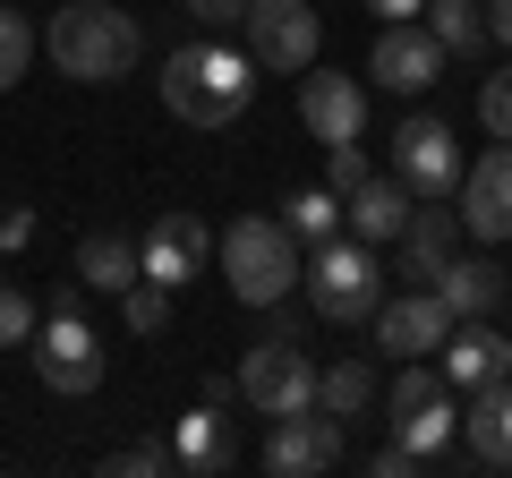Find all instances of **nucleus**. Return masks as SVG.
Listing matches in <instances>:
<instances>
[{
    "label": "nucleus",
    "instance_id": "nucleus-1",
    "mask_svg": "<svg viewBox=\"0 0 512 478\" xmlns=\"http://www.w3.org/2000/svg\"><path fill=\"white\" fill-rule=\"evenodd\" d=\"M256 94V60L239 52V43H180V52L163 60V111L171 120H188V129H231L239 111H248Z\"/></svg>",
    "mask_w": 512,
    "mask_h": 478
},
{
    "label": "nucleus",
    "instance_id": "nucleus-2",
    "mask_svg": "<svg viewBox=\"0 0 512 478\" xmlns=\"http://www.w3.org/2000/svg\"><path fill=\"white\" fill-rule=\"evenodd\" d=\"M43 52H52V69L77 77V86H111V77L137 69L146 35H137V18L111 9V0H69L52 18V35H43Z\"/></svg>",
    "mask_w": 512,
    "mask_h": 478
},
{
    "label": "nucleus",
    "instance_id": "nucleus-3",
    "mask_svg": "<svg viewBox=\"0 0 512 478\" xmlns=\"http://www.w3.org/2000/svg\"><path fill=\"white\" fill-rule=\"evenodd\" d=\"M214 257H222V282H231V299H248V308H274V299L299 291V239L282 214H239L231 231L214 239Z\"/></svg>",
    "mask_w": 512,
    "mask_h": 478
},
{
    "label": "nucleus",
    "instance_id": "nucleus-4",
    "mask_svg": "<svg viewBox=\"0 0 512 478\" xmlns=\"http://www.w3.org/2000/svg\"><path fill=\"white\" fill-rule=\"evenodd\" d=\"M299 282H308V308L325 316V325H367V316H376V299H384L376 248H367V239H342V231L308 248Z\"/></svg>",
    "mask_w": 512,
    "mask_h": 478
},
{
    "label": "nucleus",
    "instance_id": "nucleus-5",
    "mask_svg": "<svg viewBox=\"0 0 512 478\" xmlns=\"http://www.w3.org/2000/svg\"><path fill=\"white\" fill-rule=\"evenodd\" d=\"M384 410H393V436L419 444L427 461H436L444 444L461 436L453 385H444V368H427V359H402V368H393V393H384Z\"/></svg>",
    "mask_w": 512,
    "mask_h": 478
},
{
    "label": "nucleus",
    "instance_id": "nucleus-6",
    "mask_svg": "<svg viewBox=\"0 0 512 478\" xmlns=\"http://www.w3.org/2000/svg\"><path fill=\"white\" fill-rule=\"evenodd\" d=\"M248 60L274 77H299L316 69V52H325V18H316L308 0H248Z\"/></svg>",
    "mask_w": 512,
    "mask_h": 478
},
{
    "label": "nucleus",
    "instance_id": "nucleus-7",
    "mask_svg": "<svg viewBox=\"0 0 512 478\" xmlns=\"http://www.w3.org/2000/svg\"><path fill=\"white\" fill-rule=\"evenodd\" d=\"M26 350H35V376H43L52 393H69V402L103 385V333L86 325V308H52Z\"/></svg>",
    "mask_w": 512,
    "mask_h": 478
},
{
    "label": "nucleus",
    "instance_id": "nucleus-8",
    "mask_svg": "<svg viewBox=\"0 0 512 478\" xmlns=\"http://www.w3.org/2000/svg\"><path fill=\"white\" fill-rule=\"evenodd\" d=\"M239 402L256 419H291V410H316V368L299 342H256L239 359Z\"/></svg>",
    "mask_w": 512,
    "mask_h": 478
},
{
    "label": "nucleus",
    "instance_id": "nucleus-9",
    "mask_svg": "<svg viewBox=\"0 0 512 478\" xmlns=\"http://www.w3.org/2000/svg\"><path fill=\"white\" fill-rule=\"evenodd\" d=\"M393 171L410 180V197H453L461 188V146H453V129H444L436 111L393 120Z\"/></svg>",
    "mask_w": 512,
    "mask_h": 478
},
{
    "label": "nucleus",
    "instance_id": "nucleus-10",
    "mask_svg": "<svg viewBox=\"0 0 512 478\" xmlns=\"http://www.w3.org/2000/svg\"><path fill=\"white\" fill-rule=\"evenodd\" d=\"M265 470L274 478H316L342 461V419L333 410H291V419H274V436H265Z\"/></svg>",
    "mask_w": 512,
    "mask_h": 478
},
{
    "label": "nucleus",
    "instance_id": "nucleus-11",
    "mask_svg": "<svg viewBox=\"0 0 512 478\" xmlns=\"http://www.w3.org/2000/svg\"><path fill=\"white\" fill-rule=\"evenodd\" d=\"M436 368L453 393H478V385H512V342L487 325V316H453V333H444Z\"/></svg>",
    "mask_w": 512,
    "mask_h": 478
},
{
    "label": "nucleus",
    "instance_id": "nucleus-12",
    "mask_svg": "<svg viewBox=\"0 0 512 478\" xmlns=\"http://www.w3.org/2000/svg\"><path fill=\"white\" fill-rule=\"evenodd\" d=\"M299 120H308V137H325V146H359L367 86L342 77V69H299Z\"/></svg>",
    "mask_w": 512,
    "mask_h": 478
},
{
    "label": "nucleus",
    "instance_id": "nucleus-13",
    "mask_svg": "<svg viewBox=\"0 0 512 478\" xmlns=\"http://www.w3.org/2000/svg\"><path fill=\"white\" fill-rule=\"evenodd\" d=\"M376 350H393V359H427V350H444V333H453V308L436 299V282L427 291H402V299H376Z\"/></svg>",
    "mask_w": 512,
    "mask_h": 478
},
{
    "label": "nucleus",
    "instance_id": "nucleus-14",
    "mask_svg": "<svg viewBox=\"0 0 512 478\" xmlns=\"http://www.w3.org/2000/svg\"><path fill=\"white\" fill-rule=\"evenodd\" d=\"M367 77H376V86H393V94H427V86L444 77V43L427 35L419 18H402V26H376Z\"/></svg>",
    "mask_w": 512,
    "mask_h": 478
},
{
    "label": "nucleus",
    "instance_id": "nucleus-15",
    "mask_svg": "<svg viewBox=\"0 0 512 478\" xmlns=\"http://www.w3.org/2000/svg\"><path fill=\"white\" fill-rule=\"evenodd\" d=\"M461 231L470 239H512V137H495L461 171Z\"/></svg>",
    "mask_w": 512,
    "mask_h": 478
},
{
    "label": "nucleus",
    "instance_id": "nucleus-16",
    "mask_svg": "<svg viewBox=\"0 0 512 478\" xmlns=\"http://www.w3.org/2000/svg\"><path fill=\"white\" fill-rule=\"evenodd\" d=\"M205 257H214V231H205L197 214H154L146 239H137V265H146V282H163V291L197 282Z\"/></svg>",
    "mask_w": 512,
    "mask_h": 478
},
{
    "label": "nucleus",
    "instance_id": "nucleus-17",
    "mask_svg": "<svg viewBox=\"0 0 512 478\" xmlns=\"http://www.w3.org/2000/svg\"><path fill=\"white\" fill-rule=\"evenodd\" d=\"M410 214H419V197H410V180H402V171H376L367 188H350V197H342L350 239H367V248H393V239L410 231Z\"/></svg>",
    "mask_w": 512,
    "mask_h": 478
},
{
    "label": "nucleus",
    "instance_id": "nucleus-18",
    "mask_svg": "<svg viewBox=\"0 0 512 478\" xmlns=\"http://www.w3.org/2000/svg\"><path fill=\"white\" fill-rule=\"evenodd\" d=\"M393 248H402L410 282H436L444 265L461 257V214H444V197H419V214H410V231L393 239Z\"/></svg>",
    "mask_w": 512,
    "mask_h": 478
},
{
    "label": "nucleus",
    "instance_id": "nucleus-19",
    "mask_svg": "<svg viewBox=\"0 0 512 478\" xmlns=\"http://www.w3.org/2000/svg\"><path fill=\"white\" fill-rule=\"evenodd\" d=\"M171 461H180L188 478H222V470H239V436H231V419H222L214 402H197L180 427H171Z\"/></svg>",
    "mask_w": 512,
    "mask_h": 478
},
{
    "label": "nucleus",
    "instance_id": "nucleus-20",
    "mask_svg": "<svg viewBox=\"0 0 512 478\" xmlns=\"http://www.w3.org/2000/svg\"><path fill=\"white\" fill-rule=\"evenodd\" d=\"M461 444H470V470H512V385H478L470 393Z\"/></svg>",
    "mask_w": 512,
    "mask_h": 478
},
{
    "label": "nucleus",
    "instance_id": "nucleus-21",
    "mask_svg": "<svg viewBox=\"0 0 512 478\" xmlns=\"http://www.w3.org/2000/svg\"><path fill=\"white\" fill-rule=\"evenodd\" d=\"M436 299H444L453 316H495V308L512 299V274H504L495 257H453V265L436 274Z\"/></svg>",
    "mask_w": 512,
    "mask_h": 478
},
{
    "label": "nucleus",
    "instance_id": "nucleus-22",
    "mask_svg": "<svg viewBox=\"0 0 512 478\" xmlns=\"http://www.w3.org/2000/svg\"><path fill=\"white\" fill-rule=\"evenodd\" d=\"M137 274H146V265H137V239H128V231H86V239H77V282H86V291L120 299Z\"/></svg>",
    "mask_w": 512,
    "mask_h": 478
},
{
    "label": "nucleus",
    "instance_id": "nucleus-23",
    "mask_svg": "<svg viewBox=\"0 0 512 478\" xmlns=\"http://www.w3.org/2000/svg\"><path fill=\"white\" fill-rule=\"evenodd\" d=\"M384 393V376L367 368V359H333L325 376H316V410H333V419H367Z\"/></svg>",
    "mask_w": 512,
    "mask_h": 478
},
{
    "label": "nucleus",
    "instance_id": "nucleus-24",
    "mask_svg": "<svg viewBox=\"0 0 512 478\" xmlns=\"http://www.w3.org/2000/svg\"><path fill=\"white\" fill-rule=\"evenodd\" d=\"M419 18H427V35L444 43V60H470L478 43H495L487 35V0H427Z\"/></svg>",
    "mask_w": 512,
    "mask_h": 478
},
{
    "label": "nucleus",
    "instance_id": "nucleus-25",
    "mask_svg": "<svg viewBox=\"0 0 512 478\" xmlns=\"http://www.w3.org/2000/svg\"><path fill=\"white\" fill-rule=\"evenodd\" d=\"M282 222H291V239H299V248H316V239H333V231H342V197H333V188H299V197L282 205Z\"/></svg>",
    "mask_w": 512,
    "mask_h": 478
},
{
    "label": "nucleus",
    "instance_id": "nucleus-26",
    "mask_svg": "<svg viewBox=\"0 0 512 478\" xmlns=\"http://www.w3.org/2000/svg\"><path fill=\"white\" fill-rule=\"evenodd\" d=\"M35 52H43L35 18H18V9H0V94H9V86H26V69H35Z\"/></svg>",
    "mask_w": 512,
    "mask_h": 478
},
{
    "label": "nucleus",
    "instance_id": "nucleus-27",
    "mask_svg": "<svg viewBox=\"0 0 512 478\" xmlns=\"http://www.w3.org/2000/svg\"><path fill=\"white\" fill-rule=\"evenodd\" d=\"M120 325H128V333H163V325H171V291L137 274V282L120 291Z\"/></svg>",
    "mask_w": 512,
    "mask_h": 478
},
{
    "label": "nucleus",
    "instance_id": "nucleus-28",
    "mask_svg": "<svg viewBox=\"0 0 512 478\" xmlns=\"http://www.w3.org/2000/svg\"><path fill=\"white\" fill-rule=\"evenodd\" d=\"M103 470H111V478H171L180 461H171V436H163V444H154V436H137V444H120V453H111Z\"/></svg>",
    "mask_w": 512,
    "mask_h": 478
},
{
    "label": "nucleus",
    "instance_id": "nucleus-29",
    "mask_svg": "<svg viewBox=\"0 0 512 478\" xmlns=\"http://www.w3.org/2000/svg\"><path fill=\"white\" fill-rule=\"evenodd\" d=\"M35 325H43V308L18 291V282H0V350H26V342H35Z\"/></svg>",
    "mask_w": 512,
    "mask_h": 478
},
{
    "label": "nucleus",
    "instance_id": "nucleus-30",
    "mask_svg": "<svg viewBox=\"0 0 512 478\" xmlns=\"http://www.w3.org/2000/svg\"><path fill=\"white\" fill-rule=\"evenodd\" d=\"M367 180H376V163H367L359 146H325V188L333 197H350V188H367Z\"/></svg>",
    "mask_w": 512,
    "mask_h": 478
},
{
    "label": "nucleus",
    "instance_id": "nucleus-31",
    "mask_svg": "<svg viewBox=\"0 0 512 478\" xmlns=\"http://www.w3.org/2000/svg\"><path fill=\"white\" fill-rule=\"evenodd\" d=\"M478 129H487V137H512V69L478 86Z\"/></svg>",
    "mask_w": 512,
    "mask_h": 478
},
{
    "label": "nucleus",
    "instance_id": "nucleus-32",
    "mask_svg": "<svg viewBox=\"0 0 512 478\" xmlns=\"http://www.w3.org/2000/svg\"><path fill=\"white\" fill-rule=\"evenodd\" d=\"M180 9L205 26V35H239V26H248V0H180Z\"/></svg>",
    "mask_w": 512,
    "mask_h": 478
},
{
    "label": "nucleus",
    "instance_id": "nucleus-33",
    "mask_svg": "<svg viewBox=\"0 0 512 478\" xmlns=\"http://www.w3.org/2000/svg\"><path fill=\"white\" fill-rule=\"evenodd\" d=\"M367 470H376V478H427V470H436V461H427L419 444H402V436H393V444H384L376 461H367Z\"/></svg>",
    "mask_w": 512,
    "mask_h": 478
},
{
    "label": "nucleus",
    "instance_id": "nucleus-34",
    "mask_svg": "<svg viewBox=\"0 0 512 478\" xmlns=\"http://www.w3.org/2000/svg\"><path fill=\"white\" fill-rule=\"evenodd\" d=\"M26 239H35V205H9L0 214V248H26Z\"/></svg>",
    "mask_w": 512,
    "mask_h": 478
},
{
    "label": "nucleus",
    "instance_id": "nucleus-35",
    "mask_svg": "<svg viewBox=\"0 0 512 478\" xmlns=\"http://www.w3.org/2000/svg\"><path fill=\"white\" fill-rule=\"evenodd\" d=\"M487 35L504 43V52H512V0H487Z\"/></svg>",
    "mask_w": 512,
    "mask_h": 478
},
{
    "label": "nucleus",
    "instance_id": "nucleus-36",
    "mask_svg": "<svg viewBox=\"0 0 512 478\" xmlns=\"http://www.w3.org/2000/svg\"><path fill=\"white\" fill-rule=\"evenodd\" d=\"M367 9H376V18H384V26H402V18H419L427 0H367Z\"/></svg>",
    "mask_w": 512,
    "mask_h": 478
}]
</instances>
